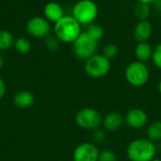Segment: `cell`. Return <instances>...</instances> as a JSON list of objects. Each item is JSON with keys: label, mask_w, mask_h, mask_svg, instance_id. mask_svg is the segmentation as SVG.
Instances as JSON below:
<instances>
[{"label": "cell", "mask_w": 161, "mask_h": 161, "mask_svg": "<svg viewBox=\"0 0 161 161\" xmlns=\"http://www.w3.org/2000/svg\"><path fill=\"white\" fill-rule=\"evenodd\" d=\"M81 33V25L72 15H64L54 25V35L60 42L73 43Z\"/></svg>", "instance_id": "6da1fadb"}, {"label": "cell", "mask_w": 161, "mask_h": 161, "mask_svg": "<svg viewBox=\"0 0 161 161\" xmlns=\"http://www.w3.org/2000/svg\"><path fill=\"white\" fill-rule=\"evenodd\" d=\"M156 152L154 142L143 138L132 141L126 149V155L130 161H152Z\"/></svg>", "instance_id": "7a4b0ae2"}, {"label": "cell", "mask_w": 161, "mask_h": 161, "mask_svg": "<svg viewBox=\"0 0 161 161\" xmlns=\"http://www.w3.org/2000/svg\"><path fill=\"white\" fill-rule=\"evenodd\" d=\"M98 12V6L93 0H78L73 7L72 16L81 25H89L96 20Z\"/></svg>", "instance_id": "3957f363"}, {"label": "cell", "mask_w": 161, "mask_h": 161, "mask_svg": "<svg viewBox=\"0 0 161 161\" xmlns=\"http://www.w3.org/2000/svg\"><path fill=\"white\" fill-rule=\"evenodd\" d=\"M125 77L128 84L133 87L145 85L150 77V71L146 63L135 60L130 62L125 71Z\"/></svg>", "instance_id": "277c9868"}, {"label": "cell", "mask_w": 161, "mask_h": 161, "mask_svg": "<svg viewBox=\"0 0 161 161\" xmlns=\"http://www.w3.org/2000/svg\"><path fill=\"white\" fill-rule=\"evenodd\" d=\"M111 68L110 59L103 54H95L85 60V73L92 78H101L108 74Z\"/></svg>", "instance_id": "5b68a950"}, {"label": "cell", "mask_w": 161, "mask_h": 161, "mask_svg": "<svg viewBox=\"0 0 161 161\" xmlns=\"http://www.w3.org/2000/svg\"><path fill=\"white\" fill-rule=\"evenodd\" d=\"M98 42L91 38L85 31L73 42V51L75 56L81 60H87L96 54Z\"/></svg>", "instance_id": "8992f818"}, {"label": "cell", "mask_w": 161, "mask_h": 161, "mask_svg": "<svg viewBox=\"0 0 161 161\" xmlns=\"http://www.w3.org/2000/svg\"><path fill=\"white\" fill-rule=\"evenodd\" d=\"M103 122L101 113L92 108H84L75 115V123L78 126L88 130L97 129Z\"/></svg>", "instance_id": "52a82bcc"}, {"label": "cell", "mask_w": 161, "mask_h": 161, "mask_svg": "<svg viewBox=\"0 0 161 161\" xmlns=\"http://www.w3.org/2000/svg\"><path fill=\"white\" fill-rule=\"evenodd\" d=\"M25 28L30 36L42 39L51 33V23L44 17L35 16L27 21Z\"/></svg>", "instance_id": "ba28073f"}, {"label": "cell", "mask_w": 161, "mask_h": 161, "mask_svg": "<svg viewBox=\"0 0 161 161\" xmlns=\"http://www.w3.org/2000/svg\"><path fill=\"white\" fill-rule=\"evenodd\" d=\"M99 150L94 143L83 142L76 146L73 154L74 161H98Z\"/></svg>", "instance_id": "9c48e42d"}, {"label": "cell", "mask_w": 161, "mask_h": 161, "mask_svg": "<svg viewBox=\"0 0 161 161\" xmlns=\"http://www.w3.org/2000/svg\"><path fill=\"white\" fill-rule=\"evenodd\" d=\"M126 125L135 129L142 128L146 125L147 121H148V116L145 110L142 108H132L130 109L125 117Z\"/></svg>", "instance_id": "30bf717a"}, {"label": "cell", "mask_w": 161, "mask_h": 161, "mask_svg": "<svg viewBox=\"0 0 161 161\" xmlns=\"http://www.w3.org/2000/svg\"><path fill=\"white\" fill-rule=\"evenodd\" d=\"M154 32L153 25L148 20L139 21L133 30V37L137 42H148Z\"/></svg>", "instance_id": "8fae6325"}, {"label": "cell", "mask_w": 161, "mask_h": 161, "mask_svg": "<svg viewBox=\"0 0 161 161\" xmlns=\"http://www.w3.org/2000/svg\"><path fill=\"white\" fill-rule=\"evenodd\" d=\"M43 14L45 19H47L50 23H54V24L65 15L62 6L59 3L54 1L48 2L44 6Z\"/></svg>", "instance_id": "7c38bea8"}, {"label": "cell", "mask_w": 161, "mask_h": 161, "mask_svg": "<svg viewBox=\"0 0 161 161\" xmlns=\"http://www.w3.org/2000/svg\"><path fill=\"white\" fill-rule=\"evenodd\" d=\"M104 128L108 132H114L118 130L124 124V117L121 113L112 111L108 113L104 118L102 122Z\"/></svg>", "instance_id": "4fadbf2b"}, {"label": "cell", "mask_w": 161, "mask_h": 161, "mask_svg": "<svg viewBox=\"0 0 161 161\" xmlns=\"http://www.w3.org/2000/svg\"><path fill=\"white\" fill-rule=\"evenodd\" d=\"M153 48L152 45L146 42H137V45L134 49V54L137 58V60L146 63L152 58L153 55Z\"/></svg>", "instance_id": "5bb4252c"}, {"label": "cell", "mask_w": 161, "mask_h": 161, "mask_svg": "<svg viewBox=\"0 0 161 161\" xmlns=\"http://www.w3.org/2000/svg\"><path fill=\"white\" fill-rule=\"evenodd\" d=\"M34 95L29 91H19L13 96V103L20 108H27L34 103Z\"/></svg>", "instance_id": "9a60e30c"}, {"label": "cell", "mask_w": 161, "mask_h": 161, "mask_svg": "<svg viewBox=\"0 0 161 161\" xmlns=\"http://www.w3.org/2000/svg\"><path fill=\"white\" fill-rule=\"evenodd\" d=\"M152 8L149 4L144 3H137L134 7V15L138 21L148 20L151 15Z\"/></svg>", "instance_id": "2e32d148"}, {"label": "cell", "mask_w": 161, "mask_h": 161, "mask_svg": "<svg viewBox=\"0 0 161 161\" xmlns=\"http://www.w3.org/2000/svg\"><path fill=\"white\" fill-rule=\"evenodd\" d=\"M147 137L152 142H158L161 140V121L157 120L152 122L147 127Z\"/></svg>", "instance_id": "e0dca14e"}, {"label": "cell", "mask_w": 161, "mask_h": 161, "mask_svg": "<svg viewBox=\"0 0 161 161\" xmlns=\"http://www.w3.org/2000/svg\"><path fill=\"white\" fill-rule=\"evenodd\" d=\"M85 32L91 38H92L93 40H95L97 42H99L103 38V36H104V29H103V27L100 25L94 24V23L87 25V28H86Z\"/></svg>", "instance_id": "ac0fdd59"}, {"label": "cell", "mask_w": 161, "mask_h": 161, "mask_svg": "<svg viewBox=\"0 0 161 161\" xmlns=\"http://www.w3.org/2000/svg\"><path fill=\"white\" fill-rule=\"evenodd\" d=\"M14 43L13 36L7 30H0V51L10 48Z\"/></svg>", "instance_id": "d6986e66"}, {"label": "cell", "mask_w": 161, "mask_h": 161, "mask_svg": "<svg viewBox=\"0 0 161 161\" xmlns=\"http://www.w3.org/2000/svg\"><path fill=\"white\" fill-rule=\"evenodd\" d=\"M13 45H14V48L16 49V51L20 54H26L31 49L30 42L26 38H24V37L17 38L14 41Z\"/></svg>", "instance_id": "ffe728a7"}, {"label": "cell", "mask_w": 161, "mask_h": 161, "mask_svg": "<svg viewBox=\"0 0 161 161\" xmlns=\"http://www.w3.org/2000/svg\"><path fill=\"white\" fill-rule=\"evenodd\" d=\"M44 44L48 50L55 52V51L58 50L59 45H60V42L54 34H49L47 37L44 38Z\"/></svg>", "instance_id": "44dd1931"}, {"label": "cell", "mask_w": 161, "mask_h": 161, "mask_svg": "<svg viewBox=\"0 0 161 161\" xmlns=\"http://www.w3.org/2000/svg\"><path fill=\"white\" fill-rule=\"evenodd\" d=\"M118 46L115 44V43H108L104 49H103V55L108 58V59H112L114 58L117 55H118Z\"/></svg>", "instance_id": "7402d4cb"}, {"label": "cell", "mask_w": 161, "mask_h": 161, "mask_svg": "<svg viewBox=\"0 0 161 161\" xmlns=\"http://www.w3.org/2000/svg\"><path fill=\"white\" fill-rule=\"evenodd\" d=\"M151 60L153 61L154 65L161 70V42L158 43L154 48H153V55Z\"/></svg>", "instance_id": "603a6c76"}, {"label": "cell", "mask_w": 161, "mask_h": 161, "mask_svg": "<svg viewBox=\"0 0 161 161\" xmlns=\"http://www.w3.org/2000/svg\"><path fill=\"white\" fill-rule=\"evenodd\" d=\"M98 161H117V156L113 151L104 150L99 153Z\"/></svg>", "instance_id": "cb8c5ba5"}, {"label": "cell", "mask_w": 161, "mask_h": 161, "mask_svg": "<svg viewBox=\"0 0 161 161\" xmlns=\"http://www.w3.org/2000/svg\"><path fill=\"white\" fill-rule=\"evenodd\" d=\"M93 139L96 142H103L105 141V138H106V135H105V132L103 130H100V129H95L93 130Z\"/></svg>", "instance_id": "d4e9b609"}, {"label": "cell", "mask_w": 161, "mask_h": 161, "mask_svg": "<svg viewBox=\"0 0 161 161\" xmlns=\"http://www.w3.org/2000/svg\"><path fill=\"white\" fill-rule=\"evenodd\" d=\"M6 93V85L5 82L3 81V79L0 77V99H2L4 97Z\"/></svg>", "instance_id": "484cf974"}, {"label": "cell", "mask_w": 161, "mask_h": 161, "mask_svg": "<svg viewBox=\"0 0 161 161\" xmlns=\"http://www.w3.org/2000/svg\"><path fill=\"white\" fill-rule=\"evenodd\" d=\"M152 5H153L154 8H155L158 12H160L161 13V0H156Z\"/></svg>", "instance_id": "4316f807"}, {"label": "cell", "mask_w": 161, "mask_h": 161, "mask_svg": "<svg viewBox=\"0 0 161 161\" xmlns=\"http://www.w3.org/2000/svg\"><path fill=\"white\" fill-rule=\"evenodd\" d=\"M137 3H144V4H149L152 5L156 0H136Z\"/></svg>", "instance_id": "83f0119b"}, {"label": "cell", "mask_w": 161, "mask_h": 161, "mask_svg": "<svg viewBox=\"0 0 161 161\" xmlns=\"http://www.w3.org/2000/svg\"><path fill=\"white\" fill-rule=\"evenodd\" d=\"M3 65H4V59H3V57L0 54V70L3 68Z\"/></svg>", "instance_id": "f1b7e54d"}, {"label": "cell", "mask_w": 161, "mask_h": 161, "mask_svg": "<svg viewBox=\"0 0 161 161\" xmlns=\"http://www.w3.org/2000/svg\"><path fill=\"white\" fill-rule=\"evenodd\" d=\"M158 91H159V92L161 93V79L160 81H159V83H158Z\"/></svg>", "instance_id": "f546056e"}, {"label": "cell", "mask_w": 161, "mask_h": 161, "mask_svg": "<svg viewBox=\"0 0 161 161\" xmlns=\"http://www.w3.org/2000/svg\"><path fill=\"white\" fill-rule=\"evenodd\" d=\"M152 161H161V160H159V159H153Z\"/></svg>", "instance_id": "4dcf8cb0"}]
</instances>
